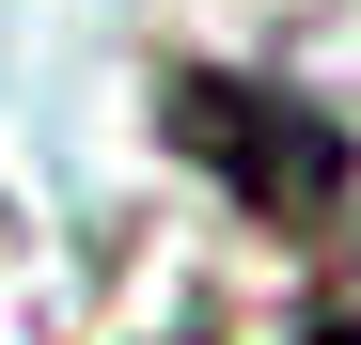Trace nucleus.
Returning <instances> with one entry per match:
<instances>
[{"label":"nucleus","instance_id":"nucleus-1","mask_svg":"<svg viewBox=\"0 0 361 345\" xmlns=\"http://www.w3.org/2000/svg\"><path fill=\"white\" fill-rule=\"evenodd\" d=\"M252 204H283V220H330L345 204V126L314 94H283V79H252V110H235V79H189V110H173Z\"/></svg>","mask_w":361,"mask_h":345}]
</instances>
